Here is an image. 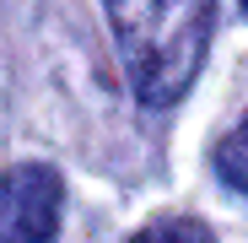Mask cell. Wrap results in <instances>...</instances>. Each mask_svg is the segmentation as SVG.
Returning a JSON list of instances; mask_svg holds the SVG:
<instances>
[{
  "label": "cell",
  "instance_id": "cell-1",
  "mask_svg": "<svg viewBox=\"0 0 248 243\" xmlns=\"http://www.w3.org/2000/svg\"><path fill=\"white\" fill-rule=\"evenodd\" d=\"M130 87L146 108L178 103L205 65L216 0H103Z\"/></svg>",
  "mask_w": 248,
  "mask_h": 243
},
{
  "label": "cell",
  "instance_id": "cell-2",
  "mask_svg": "<svg viewBox=\"0 0 248 243\" xmlns=\"http://www.w3.org/2000/svg\"><path fill=\"white\" fill-rule=\"evenodd\" d=\"M65 184L49 162H16L0 173V243H54Z\"/></svg>",
  "mask_w": 248,
  "mask_h": 243
},
{
  "label": "cell",
  "instance_id": "cell-3",
  "mask_svg": "<svg viewBox=\"0 0 248 243\" xmlns=\"http://www.w3.org/2000/svg\"><path fill=\"white\" fill-rule=\"evenodd\" d=\"M216 173H221L227 189L248 194V113H243V125H232L216 141Z\"/></svg>",
  "mask_w": 248,
  "mask_h": 243
},
{
  "label": "cell",
  "instance_id": "cell-4",
  "mask_svg": "<svg viewBox=\"0 0 248 243\" xmlns=\"http://www.w3.org/2000/svg\"><path fill=\"white\" fill-rule=\"evenodd\" d=\"M130 243H216V238H211V227L200 216H162V222L140 227Z\"/></svg>",
  "mask_w": 248,
  "mask_h": 243
},
{
  "label": "cell",
  "instance_id": "cell-5",
  "mask_svg": "<svg viewBox=\"0 0 248 243\" xmlns=\"http://www.w3.org/2000/svg\"><path fill=\"white\" fill-rule=\"evenodd\" d=\"M243 11H248V0H243Z\"/></svg>",
  "mask_w": 248,
  "mask_h": 243
}]
</instances>
